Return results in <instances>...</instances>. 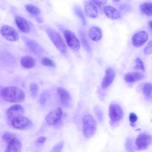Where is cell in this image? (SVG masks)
<instances>
[{
  "label": "cell",
  "mask_w": 152,
  "mask_h": 152,
  "mask_svg": "<svg viewBox=\"0 0 152 152\" xmlns=\"http://www.w3.org/2000/svg\"><path fill=\"white\" fill-rule=\"evenodd\" d=\"M1 95L4 100L11 103L21 102L24 100L26 97L25 93L21 88L14 86L3 88Z\"/></svg>",
  "instance_id": "obj_1"
},
{
  "label": "cell",
  "mask_w": 152,
  "mask_h": 152,
  "mask_svg": "<svg viewBox=\"0 0 152 152\" xmlns=\"http://www.w3.org/2000/svg\"><path fill=\"white\" fill-rule=\"evenodd\" d=\"M2 140L7 144L6 152H19L21 150L22 144L20 140L11 132H6L2 136Z\"/></svg>",
  "instance_id": "obj_2"
},
{
  "label": "cell",
  "mask_w": 152,
  "mask_h": 152,
  "mask_svg": "<svg viewBox=\"0 0 152 152\" xmlns=\"http://www.w3.org/2000/svg\"><path fill=\"white\" fill-rule=\"evenodd\" d=\"M97 124L95 119L91 115L87 114L83 118V132L87 138L92 137L96 131Z\"/></svg>",
  "instance_id": "obj_3"
},
{
  "label": "cell",
  "mask_w": 152,
  "mask_h": 152,
  "mask_svg": "<svg viewBox=\"0 0 152 152\" xmlns=\"http://www.w3.org/2000/svg\"><path fill=\"white\" fill-rule=\"evenodd\" d=\"M46 33L55 47L61 53L65 54L66 52V47L60 34L51 28H48L46 30Z\"/></svg>",
  "instance_id": "obj_4"
},
{
  "label": "cell",
  "mask_w": 152,
  "mask_h": 152,
  "mask_svg": "<svg viewBox=\"0 0 152 152\" xmlns=\"http://www.w3.org/2000/svg\"><path fill=\"white\" fill-rule=\"evenodd\" d=\"M11 125L17 129L26 130L33 126L32 122L27 118L21 116L13 119L11 121Z\"/></svg>",
  "instance_id": "obj_5"
},
{
  "label": "cell",
  "mask_w": 152,
  "mask_h": 152,
  "mask_svg": "<svg viewBox=\"0 0 152 152\" xmlns=\"http://www.w3.org/2000/svg\"><path fill=\"white\" fill-rule=\"evenodd\" d=\"M64 34L67 45L73 50L77 51L80 48V42L76 35L68 30H64Z\"/></svg>",
  "instance_id": "obj_6"
},
{
  "label": "cell",
  "mask_w": 152,
  "mask_h": 152,
  "mask_svg": "<svg viewBox=\"0 0 152 152\" xmlns=\"http://www.w3.org/2000/svg\"><path fill=\"white\" fill-rule=\"evenodd\" d=\"M1 33L2 36L8 41L15 42L18 39V34L17 31L10 26H2L1 28Z\"/></svg>",
  "instance_id": "obj_7"
},
{
  "label": "cell",
  "mask_w": 152,
  "mask_h": 152,
  "mask_svg": "<svg viewBox=\"0 0 152 152\" xmlns=\"http://www.w3.org/2000/svg\"><path fill=\"white\" fill-rule=\"evenodd\" d=\"M63 112L61 107H57L47 115L46 117V122L49 125H54L59 122L62 116Z\"/></svg>",
  "instance_id": "obj_8"
},
{
  "label": "cell",
  "mask_w": 152,
  "mask_h": 152,
  "mask_svg": "<svg viewBox=\"0 0 152 152\" xmlns=\"http://www.w3.org/2000/svg\"><path fill=\"white\" fill-rule=\"evenodd\" d=\"M109 116L112 122H118L123 117L122 107L118 104H112L109 106Z\"/></svg>",
  "instance_id": "obj_9"
},
{
  "label": "cell",
  "mask_w": 152,
  "mask_h": 152,
  "mask_svg": "<svg viewBox=\"0 0 152 152\" xmlns=\"http://www.w3.org/2000/svg\"><path fill=\"white\" fill-rule=\"evenodd\" d=\"M24 113V109L20 104H14L8 109L6 115L8 119L11 122L13 119L23 116Z\"/></svg>",
  "instance_id": "obj_10"
},
{
  "label": "cell",
  "mask_w": 152,
  "mask_h": 152,
  "mask_svg": "<svg viewBox=\"0 0 152 152\" xmlns=\"http://www.w3.org/2000/svg\"><path fill=\"white\" fill-rule=\"evenodd\" d=\"M152 142V137L147 134H141L136 139L135 144L138 150L145 149Z\"/></svg>",
  "instance_id": "obj_11"
},
{
  "label": "cell",
  "mask_w": 152,
  "mask_h": 152,
  "mask_svg": "<svg viewBox=\"0 0 152 152\" xmlns=\"http://www.w3.org/2000/svg\"><path fill=\"white\" fill-rule=\"evenodd\" d=\"M148 36L146 31H140L135 33L132 37V43L135 47L142 46L148 40Z\"/></svg>",
  "instance_id": "obj_12"
},
{
  "label": "cell",
  "mask_w": 152,
  "mask_h": 152,
  "mask_svg": "<svg viewBox=\"0 0 152 152\" xmlns=\"http://www.w3.org/2000/svg\"><path fill=\"white\" fill-rule=\"evenodd\" d=\"M115 77V72L110 67H108L105 71V75L102 82V87L103 89L107 88L112 83Z\"/></svg>",
  "instance_id": "obj_13"
},
{
  "label": "cell",
  "mask_w": 152,
  "mask_h": 152,
  "mask_svg": "<svg viewBox=\"0 0 152 152\" xmlns=\"http://www.w3.org/2000/svg\"><path fill=\"white\" fill-rule=\"evenodd\" d=\"M15 23L18 28L24 33H28L30 31V27L28 21L21 16H16L15 18Z\"/></svg>",
  "instance_id": "obj_14"
},
{
  "label": "cell",
  "mask_w": 152,
  "mask_h": 152,
  "mask_svg": "<svg viewBox=\"0 0 152 152\" xmlns=\"http://www.w3.org/2000/svg\"><path fill=\"white\" fill-rule=\"evenodd\" d=\"M57 92L61 104L63 107H66L70 101V95L69 93L65 89L61 87L58 88Z\"/></svg>",
  "instance_id": "obj_15"
},
{
  "label": "cell",
  "mask_w": 152,
  "mask_h": 152,
  "mask_svg": "<svg viewBox=\"0 0 152 152\" xmlns=\"http://www.w3.org/2000/svg\"><path fill=\"white\" fill-rule=\"evenodd\" d=\"M26 43L30 50L35 55H40L43 52V49L40 45L33 40L27 39Z\"/></svg>",
  "instance_id": "obj_16"
},
{
  "label": "cell",
  "mask_w": 152,
  "mask_h": 152,
  "mask_svg": "<svg viewBox=\"0 0 152 152\" xmlns=\"http://www.w3.org/2000/svg\"><path fill=\"white\" fill-rule=\"evenodd\" d=\"M105 15L110 19L118 20L121 18V13L112 6H106L103 8Z\"/></svg>",
  "instance_id": "obj_17"
},
{
  "label": "cell",
  "mask_w": 152,
  "mask_h": 152,
  "mask_svg": "<svg viewBox=\"0 0 152 152\" xmlns=\"http://www.w3.org/2000/svg\"><path fill=\"white\" fill-rule=\"evenodd\" d=\"M84 12L87 16L95 18L98 15V10L96 6L92 2L87 3L84 8Z\"/></svg>",
  "instance_id": "obj_18"
},
{
  "label": "cell",
  "mask_w": 152,
  "mask_h": 152,
  "mask_svg": "<svg viewBox=\"0 0 152 152\" xmlns=\"http://www.w3.org/2000/svg\"><path fill=\"white\" fill-rule=\"evenodd\" d=\"M89 37L94 42L100 40L102 37V32L101 29L96 26L91 27L88 30Z\"/></svg>",
  "instance_id": "obj_19"
},
{
  "label": "cell",
  "mask_w": 152,
  "mask_h": 152,
  "mask_svg": "<svg viewBox=\"0 0 152 152\" xmlns=\"http://www.w3.org/2000/svg\"><path fill=\"white\" fill-rule=\"evenodd\" d=\"M20 63L23 67L27 69L34 67L36 64L35 59L30 56H24L22 57Z\"/></svg>",
  "instance_id": "obj_20"
},
{
  "label": "cell",
  "mask_w": 152,
  "mask_h": 152,
  "mask_svg": "<svg viewBox=\"0 0 152 152\" xmlns=\"http://www.w3.org/2000/svg\"><path fill=\"white\" fill-rule=\"evenodd\" d=\"M143 77V75L140 72H129L127 73L124 76V80L127 83H134Z\"/></svg>",
  "instance_id": "obj_21"
},
{
  "label": "cell",
  "mask_w": 152,
  "mask_h": 152,
  "mask_svg": "<svg viewBox=\"0 0 152 152\" xmlns=\"http://www.w3.org/2000/svg\"><path fill=\"white\" fill-rule=\"evenodd\" d=\"M140 11L147 16H152V2H145L140 6Z\"/></svg>",
  "instance_id": "obj_22"
},
{
  "label": "cell",
  "mask_w": 152,
  "mask_h": 152,
  "mask_svg": "<svg viewBox=\"0 0 152 152\" xmlns=\"http://www.w3.org/2000/svg\"><path fill=\"white\" fill-rule=\"evenodd\" d=\"M142 91L145 97L148 100H152V84L150 83H145L143 87Z\"/></svg>",
  "instance_id": "obj_23"
},
{
  "label": "cell",
  "mask_w": 152,
  "mask_h": 152,
  "mask_svg": "<svg viewBox=\"0 0 152 152\" xmlns=\"http://www.w3.org/2000/svg\"><path fill=\"white\" fill-rule=\"evenodd\" d=\"M80 37H81V41L82 45H83L84 49L87 50V52L90 53L91 52V47L88 43V42L86 38V36L84 33L83 31H80Z\"/></svg>",
  "instance_id": "obj_24"
},
{
  "label": "cell",
  "mask_w": 152,
  "mask_h": 152,
  "mask_svg": "<svg viewBox=\"0 0 152 152\" xmlns=\"http://www.w3.org/2000/svg\"><path fill=\"white\" fill-rule=\"evenodd\" d=\"M74 11L75 15L81 20L83 24V25H86V24H87L86 19V18H85V16H84V14H83V12L81 9L79 7L77 6V7H74Z\"/></svg>",
  "instance_id": "obj_25"
},
{
  "label": "cell",
  "mask_w": 152,
  "mask_h": 152,
  "mask_svg": "<svg viewBox=\"0 0 152 152\" xmlns=\"http://www.w3.org/2000/svg\"><path fill=\"white\" fill-rule=\"evenodd\" d=\"M25 7H26V9L27 10V11L33 15H37L40 13V9L38 7H36L35 5H33L31 4H28V5H26L25 6Z\"/></svg>",
  "instance_id": "obj_26"
},
{
  "label": "cell",
  "mask_w": 152,
  "mask_h": 152,
  "mask_svg": "<svg viewBox=\"0 0 152 152\" xmlns=\"http://www.w3.org/2000/svg\"><path fill=\"white\" fill-rule=\"evenodd\" d=\"M42 64L46 66H50V67H55V64L54 63V62L51 60L50 59L47 58V57H45L42 59Z\"/></svg>",
  "instance_id": "obj_27"
},
{
  "label": "cell",
  "mask_w": 152,
  "mask_h": 152,
  "mask_svg": "<svg viewBox=\"0 0 152 152\" xmlns=\"http://www.w3.org/2000/svg\"><path fill=\"white\" fill-rule=\"evenodd\" d=\"M30 90L33 96H35L39 90V87L36 83H31L30 85Z\"/></svg>",
  "instance_id": "obj_28"
},
{
  "label": "cell",
  "mask_w": 152,
  "mask_h": 152,
  "mask_svg": "<svg viewBox=\"0 0 152 152\" xmlns=\"http://www.w3.org/2000/svg\"><path fill=\"white\" fill-rule=\"evenodd\" d=\"M135 69H140V70H144V66L142 61L141 59L139 58H137L135 59Z\"/></svg>",
  "instance_id": "obj_29"
},
{
  "label": "cell",
  "mask_w": 152,
  "mask_h": 152,
  "mask_svg": "<svg viewBox=\"0 0 152 152\" xmlns=\"http://www.w3.org/2000/svg\"><path fill=\"white\" fill-rule=\"evenodd\" d=\"M144 52L146 55L152 53V41H150L144 49Z\"/></svg>",
  "instance_id": "obj_30"
},
{
  "label": "cell",
  "mask_w": 152,
  "mask_h": 152,
  "mask_svg": "<svg viewBox=\"0 0 152 152\" xmlns=\"http://www.w3.org/2000/svg\"><path fill=\"white\" fill-rule=\"evenodd\" d=\"M47 99H48V93L47 91H45L44 92H43L40 96V103L42 105H44L45 104V103H46L47 101Z\"/></svg>",
  "instance_id": "obj_31"
},
{
  "label": "cell",
  "mask_w": 152,
  "mask_h": 152,
  "mask_svg": "<svg viewBox=\"0 0 152 152\" xmlns=\"http://www.w3.org/2000/svg\"><path fill=\"white\" fill-rule=\"evenodd\" d=\"M64 146V141H61L60 142H59L58 143H57L53 148V149H52V151H61V149Z\"/></svg>",
  "instance_id": "obj_32"
},
{
  "label": "cell",
  "mask_w": 152,
  "mask_h": 152,
  "mask_svg": "<svg viewBox=\"0 0 152 152\" xmlns=\"http://www.w3.org/2000/svg\"><path fill=\"white\" fill-rule=\"evenodd\" d=\"M92 1L94 4H96L100 7L104 6L107 2V0H92Z\"/></svg>",
  "instance_id": "obj_33"
},
{
  "label": "cell",
  "mask_w": 152,
  "mask_h": 152,
  "mask_svg": "<svg viewBox=\"0 0 152 152\" xmlns=\"http://www.w3.org/2000/svg\"><path fill=\"white\" fill-rule=\"evenodd\" d=\"M137 119H138V117H137V115L135 113H131L129 114V121L131 123H134L135 122H136L137 121Z\"/></svg>",
  "instance_id": "obj_34"
},
{
  "label": "cell",
  "mask_w": 152,
  "mask_h": 152,
  "mask_svg": "<svg viewBox=\"0 0 152 152\" xmlns=\"http://www.w3.org/2000/svg\"><path fill=\"white\" fill-rule=\"evenodd\" d=\"M45 141H46V138L45 137H39V138H37L36 141L39 144H43L45 142Z\"/></svg>",
  "instance_id": "obj_35"
},
{
  "label": "cell",
  "mask_w": 152,
  "mask_h": 152,
  "mask_svg": "<svg viewBox=\"0 0 152 152\" xmlns=\"http://www.w3.org/2000/svg\"><path fill=\"white\" fill-rule=\"evenodd\" d=\"M96 113H97V115L98 116V118L99 119V121H102L103 119V115H102V113L101 112V110H97L96 109Z\"/></svg>",
  "instance_id": "obj_36"
},
{
  "label": "cell",
  "mask_w": 152,
  "mask_h": 152,
  "mask_svg": "<svg viewBox=\"0 0 152 152\" xmlns=\"http://www.w3.org/2000/svg\"><path fill=\"white\" fill-rule=\"evenodd\" d=\"M148 25H149L150 28H151V30H152V21H150L148 23Z\"/></svg>",
  "instance_id": "obj_37"
},
{
  "label": "cell",
  "mask_w": 152,
  "mask_h": 152,
  "mask_svg": "<svg viewBox=\"0 0 152 152\" xmlns=\"http://www.w3.org/2000/svg\"><path fill=\"white\" fill-rule=\"evenodd\" d=\"M119 1V0H112V1H113V2H118Z\"/></svg>",
  "instance_id": "obj_38"
}]
</instances>
